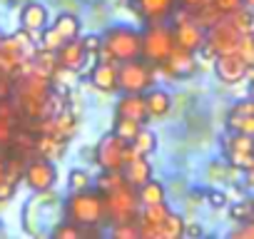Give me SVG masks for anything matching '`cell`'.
<instances>
[{"label": "cell", "instance_id": "obj_40", "mask_svg": "<svg viewBox=\"0 0 254 239\" xmlns=\"http://www.w3.org/2000/svg\"><path fill=\"white\" fill-rule=\"evenodd\" d=\"M13 95V75L0 70V100H8Z\"/></svg>", "mask_w": 254, "mask_h": 239}, {"label": "cell", "instance_id": "obj_46", "mask_svg": "<svg viewBox=\"0 0 254 239\" xmlns=\"http://www.w3.org/2000/svg\"><path fill=\"white\" fill-rule=\"evenodd\" d=\"M5 172H8V160H3V155H0V179H5Z\"/></svg>", "mask_w": 254, "mask_h": 239}, {"label": "cell", "instance_id": "obj_43", "mask_svg": "<svg viewBox=\"0 0 254 239\" xmlns=\"http://www.w3.org/2000/svg\"><path fill=\"white\" fill-rule=\"evenodd\" d=\"M209 0H177V5L180 8H185V10H190V13H194V10H199L202 5H207Z\"/></svg>", "mask_w": 254, "mask_h": 239}, {"label": "cell", "instance_id": "obj_22", "mask_svg": "<svg viewBox=\"0 0 254 239\" xmlns=\"http://www.w3.org/2000/svg\"><path fill=\"white\" fill-rule=\"evenodd\" d=\"M53 28H55L60 35H63V40H65V43H67V40H75V38H80V20H77L75 15H70V13H63V15H58Z\"/></svg>", "mask_w": 254, "mask_h": 239}, {"label": "cell", "instance_id": "obj_34", "mask_svg": "<svg viewBox=\"0 0 254 239\" xmlns=\"http://www.w3.org/2000/svg\"><path fill=\"white\" fill-rule=\"evenodd\" d=\"M90 184H92V179H90V175L85 170H70V175H67V192H82Z\"/></svg>", "mask_w": 254, "mask_h": 239}, {"label": "cell", "instance_id": "obj_36", "mask_svg": "<svg viewBox=\"0 0 254 239\" xmlns=\"http://www.w3.org/2000/svg\"><path fill=\"white\" fill-rule=\"evenodd\" d=\"M237 55H239L247 65H254V38H252V33L242 35V43H239V48H237Z\"/></svg>", "mask_w": 254, "mask_h": 239}, {"label": "cell", "instance_id": "obj_13", "mask_svg": "<svg viewBox=\"0 0 254 239\" xmlns=\"http://www.w3.org/2000/svg\"><path fill=\"white\" fill-rule=\"evenodd\" d=\"M247 62L237 55V53H227V55H217L214 58V72L224 85H237L247 77Z\"/></svg>", "mask_w": 254, "mask_h": 239}, {"label": "cell", "instance_id": "obj_37", "mask_svg": "<svg viewBox=\"0 0 254 239\" xmlns=\"http://www.w3.org/2000/svg\"><path fill=\"white\" fill-rule=\"evenodd\" d=\"M229 202H232V199H229L227 192H222V189H209V192H207V204H209L212 209H224Z\"/></svg>", "mask_w": 254, "mask_h": 239}, {"label": "cell", "instance_id": "obj_3", "mask_svg": "<svg viewBox=\"0 0 254 239\" xmlns=\"http://www.w3.org/2000/svg\"><path fill=\"white\" fill-rule=\"evenodd\" d=\"M102 50H107L117 62L142 58V30L130 25H112L102 33Z\"/></svg>", "mask_w": 254, "mask_h": 239}, {"label": "cell", "instance_id": "obj_25", "mask_svg": "<svg viewBox=\"0 0 254 239\" xmlns=\"http://www.w3.org/2000/svg\"><path fill=\"white\" fill-rule=\"evenodd\" d=\"M172 209L167 207V202H157V204H142L140 209V222H147V224H155V227H162L165 217L170 214Z\"/></svg>", "mask_w": 254, "mask_h": 239}, {"label": "cell", "instance_id": "obj_41", "mask_svg": "<svg viewBox=\"0 0 254 239\" xmlns=\"http://www.w3.org/2000/svg\"><path fill=\"white\" fill-rule=\"evenodd\" d=\"M234 237H237V239H254V219L242 222V227L232 232V239H234Z\"/></svg>", "mask_w": 254, "mask_h": 239}, {"label": "cell", "instance_id": "obj_5", "mask_svg": "<svg viewBox=\"0 0 254 239\" xmlns=\"http://www.w3.org/2000/svg\"><path fill=\"white\" fill-rule=\"evenodd\" d=\"M105 204H107V222H112V224L137 222L140 219L142 202L137 197V187H132V184H122V187L107 192Z\"/></svg>", "mask_w": 254, "mask_h": 239}, {"label": "cell", "instance_id": "obj_7", "mask_svg": "<svg viewBox=\"0 0 254 239\" xmlns=\"http://www.w3.org/2000/svg\"><path fill=\"white\" fill-rule=\"evenodd\" d=\"M132 157H137L130 147V142H125L120 135L107 132L105 137H100L97 147H95V162L100 170H122Z\"/></svg>", "mask_w": 254, "mask_h": 239}, {"label": "cell", "instance_id": "obj_19", "mask_svg": "<svg viewBox=\"0 0 254 239\" xmlns=\"http://www.w3.org/2000/svg\"><path fill=\"white\" fill-rule=\"evenodd\" d=\"M145 102H147V115L150 120H157V117H165L172 107V95L162 87H150L145 92Z\"/></svg>", "mask_w": 254, "mask_h": 239}, {"label": "cell", "instance_id": "obj_16", "mask_svg": "<svg viewBox=\"0 0 254 239\" xmlns=\"http://www.w3.org/2000/svg\"><path fill=\"white\" fill-rule=\"evenodd\" d=\"M117 65L115 60H100L90 70V85L100 92H115L117 90Z\"/></svg>", "mask_w": 254, "mask_h": 239}, {"label": "cell", "instance_id": "obj_2", "mask_svg": "<svg viewBox=\"0 0 254 239\" xmlns=\"http://www.w3.org/2000/svg\"><path fill=\"white\" fill-rule=\"evenodd\" d=\"M35 53H38L35 40L25 30H20L10 38H3L0 40V70H5L8 75L15 77L30 65Z\"/></svg>", "mask_w": 254, "mask_h": 239}, {"label": "cell", "instance_id": "obj_6", "mask_svg": "<svg viewBox=\"0 0 254 239\" xmlns=\"http://www.w3.org/2000/svg\"><path fill=\"white\" fill-rule=\"evenodd\" d=\"M175 50V35H172V25L167 23H152L142 30V58L147 62H152L155 67H160L170 53Z\"/></svg>", "mask_w": 254, "mask_h": 239}, {"label": "cell", "instance_id": "obj_10", "mask_svg": "<svg viewBox=\"0 0 254 239\" xmlns=\"http://www.w3.org/2000/svg\"><path fill=\"white\" fill-rule=\"evenodd\" d=\"M242 35H247V33L237 30V28L232 25V20L224 15L219 23H214V25L207 30V40H204V45L212 48L214 55L237 53V48H239V43H242Z\"/></svg>", "mask_w": 254, "mask_h": 239}, {"label": "cell", "instance_id": "obj_28", "mask_svg": "<svg viewBox=\"0 0 254 239\" xmlns=\"http://www.w3.org/2000/svg\"><path fill=\"white\" fill-rule=\"evenodd\" d=\"M227 127H229V132H244V135H254V115H239V112H229V117H227Z\"/></svg>", "mask_w": 254, "mask_h": 239}, {"label": "cell", "instance_id": "obj_18", "mask_svg": "<svg viewBox=\"0 0 254 239\" xmlns=\"http://www.w3.org/2000/svg\"><path fill=\"white\" fill-rule=\"evenodd\" d=\"M122 172H125L127 184H132V187H142L147 179H152V165L147 157H132L122 167Z\"/></svg>", "mask_w": 254, "mask_h": 239}, {"label": "cell", "instance_id": "obj_12", "mask_svg": "<svg viewBox=\"0 0 254 239\" xmlns=\"http://www.w3.org/2000/svg\"><path fill=\"white\" fill-rule=\"evenodd\" d=\"M160 67H162L170 77H180V80H185V77L194 75V70H197V53L175 45V50L170 53V58H167Z\"/></svg>", "mask_w": 254, "mask_h": 239}, {"label": "cell", "instance_id": "obj_21", "mask_svg": "<svg viewBox=\"0 0 254 239\" xmlns=\"http://www.w3.org/2000/svg\"><path fill=\"white\" fill-rule=\"evenodd\" d=\"M130 147H132V152L137 157H150L157 150V135L152 130H147V127H140V132L135 135V140L130 142Z\"/></svg>", "mask_w": 254, "mask_h": 239}, {"label": "cell", "instance_id": "obj_1", "mask_svg": "<svg viewBox=\"0 0 254 239\" xmlns=\"http://www.w3.org/2000/svg\"><path fill=\"white\" fill-rule=\"evenodd\" d=\"M63 219H70L82 227H97L107 222V204L105 194L95 187H87L82 192H70L63 202Z\"/></svg>", "mask_w": 254, "mask_h": 239}, {"label": "cell", "instance_id": "obj_45", "mask_svg": "<svg viewBox=\"0 0 254 239\" xmlns=\"http://www.w3.org/2000/svg\"><path fill=\"white\" fill-rule=\"evenodd\" d=\"M244 179H247V182H244V187H247V189H252V187H254V167L244 172Z\"/></svg>", "mask_w": 254, "mask_h": 239}, {"label": "cell", "instance_id": "obj_42", "mask_svg": "<svg viewBox=\"0 0 254 239\" xmlns=\"http://www.w3.org/2000/svg\"><path fill=\"white\" fill-rule=\"evenodd\" d=\"M232 112H239V115H254V97L237 102V105L232 107Z\"/></svg>", "mask_w": 254, "mask_h": 239}, {"label": "cell", "instance_id": "obj_24", "mask_svg": "<svg viewBox=\"0 0 254 239\" xmlns=\"http://www.w3.org/2000/svg\"><path fill=\"white\" fill-rule=\"evenodd\" d=\"M137 197L142 204H157V202H167L165 199V187L157 179H147L142 187H137Z\"/></svg>", "mask_w": 254, "mask_h": 239}, {"label": "cell", "instance_id": "obj_47", "mask_svg": "<svg viewBox=\"0 0 254 239\" xmlns=\"http://www.w3.org/2000/svg\"><path fill=\"white\" fill-rule=\"evenodd\" d=\"M244 8H249V10L254 13V0H244Z\"/></svg>", "mask_w": 254, "mask_h": 239}, {"label": "cell", "instance_id": "obj_31", "mask_svg": "<svg viewBox=\"0 0 254 239\" xmlns=\"http://www.w3.org/2000/svg\"><path fill=\"white\" fill-rule=\"evenodd\" d=\"M229 217H232L234 222L254 219V199H237V202L229 207Z\"/></svg>", "mask_w": 254, "mask_h": 239}, {"label": "cell", "instance_id": "obj_30", "mask_svg": "<svg viewBox=\"0 0 254 239\" xmlns=\"http://www.w3.org/2000/svg\"><path fill=\"white\" fill-rule=\"evenodd\" d=\"M63 45H65V40H63V35H60L55 28H45V30L40 33V40H38V48H40V50L58 53Z\"/></svg>", "mask_w": 254, "mask_h": 239}, {"label": "cell", "instance_id": "obj_8", "mask_svg": "<svg viewBox=\"0 0 254 239\" xmlns=\"http://www.w3.org/2000/svg\"><path fill=\"white\" fill-rule=\"evenodd\" d=\"M172 35H175V45L185 48V50H192L197 53L204 40H207V30L192 18L190 10L180 8L175 10V20H172Z\"/></svg>", "mask_w": 254, "mask_h": 239}, {"label": "cell", "instance_id": "obj_39", "mask_svg": "<svg viewBox=\"0 0 254 239\" xmlns=\"http://www.w3.org/2000/svg\"><path fill=\"white\" fill-rule=\"evenodd\" d=\"M82 40V48H85V53L92 58V55H97L100 53V48H102V35H85V38H80Z\"/></svg>", "mask_w": 254, "mask_h": 239}, {"label": "cell", "instance_id": "obj_50", "mask_svg": "<svg viewBox=\"0 0 254 239\" xmlns=\"http://www.w3.org/2000/svg\"><path fill=\"white\" fill-rule=\"evenodd\" d=\"M252 38H254V30H252Z\"/></svg>", "mask_w": 254, "mask_h": 239}, {"label": "cell", "instance_id": "obj_33", "mask_svg": "<svg viewBox=\"0 0 254 239\" xmlns=\"http://www.w3.org/2000/svg\"><path fill=\"white\" fill-rule=\"evenodd\" d=\"M227 162H229L234 170L247 172V170L254 167V152H239V150H232V152H227Z\"/></svg>", "mask_w": 254, "mask_h": 239}, {"label": "cell", "instance_id": "obj_29", "mask_svg": "<svg viewBox=\"0 0 254 239\" xmlns=\"http://www.w3.org/2000/svg\"><path fill=\"white\" fill-rule=\"evenodd\" d=\"M117 117V115H115ZM140 122H135V120H127V117H117L115 120V125H112V132L115 135H120L125 142H132L135 140V135L140 132Z\"/></svg>", "mask_w": 254, "mask_h": 239}, {"label": "cell", "instance_id": "obj_27", "mask_svg": "<svg viewBox=\"0 0 254 239\" xmlns=\"http://www.w3.org/2000/svg\"><path fill=\"white\" fill-rule=\"evenodd\" d=\"M224 152L239 150V152H254V135H244V132H229L222 142Z\"/></svg>", "mask_w": 254, "mask_h": 239}, {"label": "cell", "instance_id": "obj_32", "mask_svg": "<svg viewBox=\"0 0 254 239\" xmlns=\"http://www.w3.org/2000/svg\"><path fill=\"white\" fill-rule=\"evenodd\" d=\"M229 20H232V25L237 28V30H242V33H252L254 30V13L249 10V8H239L237 13H232V15H227Z\"/></svg>", "mask_w": 254, "mask_h": 239}, {"label": "cell", "instance_id": "obj_26", "mask_svg": "<svg viewBox=\"0 0 254 239\" xmlns=\"http://www.w3.org/2000/svg\"><path fill=\"white\" fill-rule=\"evenodd\" d=\"M185 217L182 214H177V212H170L167 217H165V222H162V239H180V237H185Z\"/></svg>", "mask_w": 254, "mask_h": 239}, {"label": "cell", "instance_id": "obj_49", "mask_svg": "<svg viewBox=\"0 0 254 239\" xmlns=\"http://www.w3.org/2000/svg\"><path fill=\"white\" fill-rule=\"evenodd\" d=\"M0 40H3V33H0Z\"/></svg>", "mask_w": 254, "mask_h": 239}, {"label": "cell", "instance_id": "obj_38", "mask_svg": "<svg viewBox=\"0 0 254 239\" xmlns=\"http://www.w3.org/2000/svg\"><path fill=\"white\" fill-rule=\"evenodd\" d=\"M212 5L222 13V15H232L239 8H244V0H212Z\"/></svg>", "mask_w": 254, "mask_h": 239}, {"label": "cell", "instance_id": "obj_9", "mask_svg": "<svg viewBox=\"0 0 254 239\" xmlns=\"http://www.w3.org/2000/svg\"><path fill=\"white\" fill-rule=\"evenodd\" d=\"M23 179L25 184L33 189V192H50L58 182V167L50 157L40 155V157H33L30 162H25V170H23Z\"/></svg>", "mask_w": 254, "mask_h": 239}, {"label": "cell", "instance_id": "obj_14", "mask_svg": "<svg viewBox=\"0 0 254 239\" xmlns=\"http://www.w3.org/2000/svg\"><path fill=\"white\" fill-rule=\"evenodd\" d=\"M48 20H50L48 8H45L43 3H35V0L25 3L23 10H20V28H23L25 33H30L33 40H40V33L48 28Z\"/></svg>", "mask_w": 254, "mask_h": 239}, {"label": "cell", "instance_id": "obj_44", "mask_svg": "<svg viewBox=\"0 0 254 239\" xmlns=\"http://www.w3.org/2000/svg\"><path fill=\"white\" fill-rule=\"evenodd\" d=\"M204 234V229L197 224V222H190V224H185V237H202Z\"/></svg>", "mask_w": 254, "mask_h": 239}, {"label": "cell", "instance_id": "obj_11", "mask_svg": "<svg viewBox=\"0 0 254 239\" xmlns=\"http://www.w3.org/2000/svg\"><path fill=\"white\" fill-rule=\"evenodd\" d=\"M132 8L145 25L167 23L177 10V0H132Z\"/></svg>", "mask_w": 254, "mask_h": 239}, {"label": "cell", "instance_id": "obj_17", "mask_svg": "<svg viewBox=\"0 0 254 239\" xmlns=\"http://www.w3.org/2000/svg\"><path fill=\"white\" fill-rule=\"evenodd\" d=\"M58 65L60 67H67V70H75V72H80L82 67H85V62H87V53H85V48H82V40L80 38H75V40H67L58 53Z\"/></svg>", "mask_w": 254, "mask_h": 239}, {"label": "cell", "instance_id": "obj_35", "mask_svg": "<svg viewBox=\"0 0 254 239\" xmlns=\"http://www.w3.org/2000/svg\"><path fill=\"white\" fill-rule=\"evenodd\" d=\"M112 237H117V239H140V224L137 222L112 224Z\"/></svg>", "mask_w": 254, "mask_h": 239}, {"label": "cell", "instance_id": "obj_4", "mask_svg": "<svg viewBox=\"0 0 254 239\" xmlns=\"http://www.w3.org/2000/svg\"><path fill=\"white\" fill-rule=\"evenodd\" d=\"M150 87H155V65L145 58L125 60L117 65V90L120 92H140L145 95Z\"/></svg>", "mask_w": 254, "mask_h": 239}, {"label": "cell", "instance_id": "obj_23", "mask_svg": "<svg viewBox=\"0 0 254 239\" xmlns=\"http://www.w3.org/2000/svg\"><path fill=\"white\" fill-rule=\"evenodd\" d=\"M122 184H127L122 170H102V175L95 179V187H97L102 194H107V192H112V189H117V187H122Z\"/></svg>", "mask_w": 254, "mask_h": 239}, {"label": "cell", "instance_id": "obj_15", "mask_svg": "<svg viewBox=\"0 0 254 239\" xmlns=\"http://www.w3.org/2000/svg\"><path fill=\"white\" fill-rule=\"evenodd\" d=\"M115 115L117 117H127V120H135V122L145 125L147 120H150L145 95H140V92H122V97L117 100Z\"/></svg>", "mask_w": 254, "mask_h": 239}, {"label": "cell", "instance_id": "obj_48", "mask_svg": "<svg viewBox=\"0 0 254 239\" xmlns=\"http://www.w3.org/2000/svg\"><path fill=\"white\" fill-rule=\"evenodd\" d=\"M249 97H254V82H252V87H249Z\"/></svg>", "mask_w": 254, "mask_h": 239}, {"label": "cell", "instance_id": "obj_20", "mask_svg": "<svg viewBox=\"0 0 254 239\" xmlns=\"http://www.w3.org/2000/svg\"><path fill=\"white\" fill-rule=\"evenodd\" d=\"M92 232H97L95 227H82V224H75V222H70V219H60L55 227H53V237L55 239H80V237H85V234H92Z\"/></svg>", "mask_w": 254, "mask_h": 239}]
</instances>
